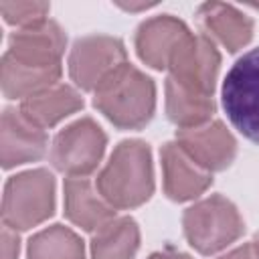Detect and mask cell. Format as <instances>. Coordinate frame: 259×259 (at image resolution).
<instances>
[{"label":"cell","mask_w":259,"mask_h":259,"mask_svg":"<svg viewBox=\"0 0 259 259\" xmlns=\"http://www.w3.org/2000/svg\"><path fill=\"white\" fill-rule=\"evenodd\" d=\"M67 34L51 18L18 28L8 38L0 65V83L6 99H26L61 81Z\"/></svg>","instance_id":"obj_1"},{"label":"cell","mask_w":259,"mask_h":259,"mask_svg":"<svg viewBox=\"0 0 259 259\" xmlns=\"http://www.w3.org/2000/svg\"><path fill=\"white\" fill-rule=\"evenodd\" d=\"M101 196L115 210H132L154 194L152 150L142 140L119 142L95 178Z\"/></svg>","instance_id":"obj_2"},{"label":"cell","mask_w":259,"mask_h":259,"mask_svg":"<svg viewBox=\"0 0 259 259\" xmlns=\"http://www.w3.org/2000/svg\"><path fill=\"white\" fill-rule=\"evenodd\" d=\"M93 107L119 130H142L156 111V83L132 63H123L93 91Z\"/></svg>","instance_id":"obj_3"},{"label":"cell","mask_w":259,"mask_h":259,"mask_svg":"<svg viewBox=\"0 0 259 259\" xmlns=\"http://www.w3.org/2000/svg\"><path fill=\"white\" fill-rule=\"evenodd\" d=\"M57 182L47 168L14 174L4 184L2 223L12 231H28L55 214Z\"/></svg>","instance_id":"obj_4"},{"label":"cell","mask_w":259,"mask_h":259,"mask_svg":"<svg viewBox=\"0 0 259 259\" xmlns=\"http://www.w3.org/2000/svg\"><path fill=\"white\" fill-rule=\"evenodd\" d=\"M182 231L194 251L214 255L245 233V223L239 208L229 198L210 194L182 212Z\"/></svg>","instance_id":"obj_5"},{"label":"cell","mask_w":259,"mask_h":259,"mask_svg":"<svg viewBox=\"0 0 259 259\" xmlns=\"http://www.w3.org/2000/svg\"><path fill=\"white\" fill-rule=\"evenodd\" d=\"M221 99L233 127L259 146V47L247 51L229 69Z\"/></svg>","instance_id":"obj_6"},{"label":"cell","mask_w":259,"mask_h":259,"mask_svg":"<svg viewBox=\"0 0 259 259\" xmlns=\"http://www.w3.org/2000/svg\"><path fill=\"white\" fill-rule=\"evenodd\" d=\"M166 71L170 73L168 79L180 89L198 97H212L221 71V53L204 32L190 30L174 51Z\"/></svg>","instance_id":"obj_7"},{"label":"cell","mask_w":259,"mask_h":259,"mask_svg":"<svg viewBox=\"0 0 259 259\" xmlns=\"http://www.w3.org/2000/svg\"><path fill=\"white\" fill-rule=\"evenodd\" d=\"M107 146L103 127L93 117H79L63 127L51 144V164L69 176H89L97 170Z\"/></svg>","instance_id":"obj_8"},{"label":"cell","mask_w":259,"mask_h":259,"mask_svg":"<svg viewBox=\"0 0 259 259\" xmlns=\"http://www.w3.org/2000/svg\"><path fill=\"white\" fill-rule=\"evenodd\" d=\"M123 63H127V51L121 38L111 34H87L73 42L67 67L71 81L79 89L95 91L99 83Z\"/></svg>","instance_id":"obj_9"},{"label":"cell","mask_w":259,"mask_h":259,"mask_svg":"<svg viewBox=\"0 0 259 259\" xmlns=\"http://www.w3.org/2000/svg\"><path fill=\"white\" fill-rule=\"evenodd\" d=\"M176 144L210 174L229 168L237 156V140L221 119L198 127L176 130Z\"/></svg>","instance_id":"obj_10"},{"label":"cell","mask_w":259,"mask_h":259,"mask_svg":"<svg viewBox=\"0 0 259 259\" xmlns=\"http://www.w3.org/2000/svg\"><path fill=\"white\" fill-rule=\"evenodd\" d=\"M49 146L47 132L32 123L20 107H6L0 125V162L4 170L36 162Z\"/></svg>","instance_id":"obj_11"},{"label":"cell","mask_w":259,"mask_h":259,"mask_svg":"<svg viewBox=\"0 0 259 259\" xmlns=\"http://www.w3.org/2000/svg\"><path fill=\"white\" fill-rule=\"evenodd\" d=\"M188 32L190 28L180 18L172 14H158L136 28L134 47L142 63L156 71H166L174 51Z\"/></svg>","instance_id":"obj_12"},{"label":"cell","mask_w":259,"mask_h":259,"mask_svg":"<svg viewBox=\"0 0 259 259\" xmlns=\"http://www.w3.org/2000/svg\"><path fill=\"white\" fill-rule=\"evenodd\" d=\"M160 164L164 194L174 202L194 200L212 184V174L190 160L176 142H166L160 148Z\"/></svg>","instance_id":"obj_13"},{"label":"cell","mask_w":259,"mask_h":259,"mask_svg":"<svg viewBox=\"0 0 259 259\" xmlns=\"http://www.w3.org/2000/svg\"><path fill=\"white\" fill-rule=\"evenodd\" d=\"M65 217L79 229L95 233L115 219V208L101 196L95 182L87 176H69L63 184Z\"/></svg>","instance_id":"obj_14"},{"label":"cell","mask_w":259,"mask_h":259,"mask_svg":"<svg viewBox=\"0 0 259 259\" xmlns=\"http://www.w3.org/2000/svg\"><path fill=\"white\" fill-rule=\"evenodd\" d=\"M196 18L204 34L229 53H237L247 47L253 38V20L233 4L225 2H204L196 8Z\"/></svg>","instance_id":"obj_15"},{"label":"cell","mask_w":259,"mask_h":259,"mask_svg":"<svg viewBox=\"0 0 259 259\" xmlns=\"http://www.w3.org/2000/svg\"><path fill=\"white\" fill-rule=\"evenodd\" d=\"M79 109H83L81 93L65 83H57L20 101V111L42 130L57 125Z\"/></svg>","instance_id":"obj_16"},{"label":"cell","mask_w":259,"mask_h":259,"mask_svg":"<svg viewBox=\"0 0 259 259\" xmlns=\"http://www.w3.org/2000/svg\"><path fill=\"white\" fill-rule=\"evenodd\" d=\"M140 249V227L132 217H115L97 229L89 243L91 259H134Z\"/></svg>","instance_id":"obj_17"},{"label":"cell","mask_w":259,"mask_h":259,"mask_svg":"<svg viewBox=\"0 0 259 259\" xmlns=\"http://www.w3.org/2000/svg\"><path fill=\"white\" fill-rule=\"evenodd\" d=\"M164 93H166V115L178 130L198 127L212 121V115L217 111V103L212 97L192 95L180 89L178 85H174L170 79H166Z\"/></svg>","instance_id":"obj_18"},{"label":"cell","mask_w":259,"mask_h":259,"mask_svg":"<svg viewBox=\"0 0 259 259\" xmlns=\"http://www.w3.org/2000/svg\"><path fill=\"white\" fill-rule=\"evenodd\" d=\"M26 259H85V245L73 229L51 225L28 239Z\"/></svg>","instance_id":"obj_19"},{"label":"cell","mask_w":259,"mask_h":259,"mask_svg":"<svg viewBox=\"0 0 259 259\" xmlns=\"http://www.w3.org/2000/svg\"><path fill=\"white\" fill-rule=\"evenodd\" d=\"M0 12L6 24L26 28L49 18L51 4L47 2H0Z\"/></svg>","instance_id":"obj_20"},{"label":"cell","mask_w":259,"mask_h":259,"mask_svg":"<svg viewBox=\"0 0 259 259\" xmlns=\"http://www.w3.org/2000/svg\"><path fill=\"white\" fill-rule=\"evenodd\" d=\"M0 241H2V259H18V253H20L18 233L12 231L10 227H2Z\"/></svg>","instance_id":"obj_21"},{"label":"cell","mask_w":259,"mask_h":259,"mask_svg":"<svg viewBox=\"0 0 259 259\" xmlns=\"http://www.w3.org/2000/svg\"><path fill=\"white\" fill-rule=\"evenodd\" d=\"M217 259H255V253H253L251 243H245V245H239V247L231 249L229 253H225Z\"/></svg>","instance_id":"obj_22"},{"label":"cell","mask_w":259,"mask_h":259,"mask_svg":"<svg viewBox=\"0 0 259 259\" xmlns=\"http://www.w3.org/2000/svg\"><path fill=\"white\" fill-rule=\"evenodd\" d=\"M148 259H192L188 253H182V251H178V249H174V247H164V249H160V251H154Z\"/></svg>","instance_id":"obj_23"},{"label":"cell","mask_w":259,"mask_h":259,"mask_svg":"<svg viewBox=\"0 0 259 259\" xmlns=\"http://www.w3.org/2000/svg\"><path fill=\"white\" fill-rule=\"evenodd\" d=\"M117 6H119V8H123V10L136 12V10H146V8H152V6H156V4H148V2H142V4H123V2H119Z\"/></svg>","instance_id":"obj_24"},{"label":"cell","mask_w":259,"mask_h":259,"mask_svg":"<svg viewBox=\"0 0 259 259\" xmlns=\"http://www.w3.org/2000/svg\"><path fill=\"white\" fill-rule=\"evenodd\" d=\"M251 247H253V253H255V259H259V233L253 237L251 241Z\"/></svg>","instance_id":"obj_25"}]
</instances>
